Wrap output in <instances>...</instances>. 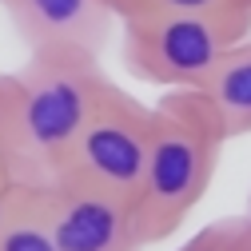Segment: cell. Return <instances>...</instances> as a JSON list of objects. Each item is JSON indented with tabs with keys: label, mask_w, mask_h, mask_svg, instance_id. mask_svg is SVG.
I'll use <instances>...</instances> for the list:
<instances>
[{
	"label": "cell",
	"mask_w": 251,
	"mask_h": 251,
	"mask_svg": "<svg viewBox=\"0 0 251 251\" xmlns=\"http://www.w3.org/2000/svg\"><path fill=\"white\" fill-rule=\"evenodd\" d=\"M224 128L203 92L172 88L151 104V148L136 192V227L144 247L172 239L196 211L224 155Z\"/></svg>",
	"instance_id": "obj_1"
},
{
	"label": "cell",
	"mask_w": 251,
	"mask_h": 251,
	"mask_svg": "<svg viewBox=\"0 0 251 251\" xmlns=\"http://www.w3.org/2000/svg\"><path fill=\"white\" fill-rule=\"evenodd\" d=\"M108 72L100 56L68 48H36L16 72V124L8 140V176L20 183H48L68 164L72 144L96 108Z\"/></svg>",
	"instance_id": "obj_2"
},
{
	"label": "cell",
	"mask_w": 251,
	"mask_h": 251,
	"mask_svg": "<svg viewBox=\"0 0 251 251\" xmlns=\"http://www.w3.org/2000/svg\"><path fill=\"white\" fill-rule=\"evenodd\" d=\"M124 64L144 84L160 88H192L200 92L235 40H243L251 28L192 16V12H168V8H144L136 16H124Z\"/></svg>",
	"instance_id": "obj_3"
},
{
	"label": "cell",
	"mask_w": 251,
	"mask_h": 251,
	"mask_svg": "<svg viewBox=\"0 0 251 251\" xmlns=\"http://www.w3.org/2000/svg\"><path fill=\"white\" fill-rule=\"evenodd\" d=\"M148 148H151V104H140L132 92H124L108 76L84 132L72 144L68 164L60 172L88 179V183H100L136 203L144 168H148Z\"/></svg>",
	"instance_id": "obj_4"
},
{
	"label": "cell",
	"mask_w": 251,
	"mask_h": 251,
	"mask_svg": "<svg viewBox=\"0 0 251 251\" xmlns=\"http://www.w3.org/2000/svg\"><path fill=\"white\" fill-rule=\"evenodd\" d=\"M48 224L60 251H144L136 227V203L100 183L68 172L40 183Z\"/></svg>",
	"instance_id": "obj_5"
},
{
	"label": "cell",
	"mask_w": 251,
	"mask_h": 251,
	"mask_svg": "<svg viewBox=\"0 0 251 251\" xmlns=\"http://www.w3.org/2000/svg\"><path fill=\"white\" fill-rule=\"evenodd\" d=\"M0 8L8 12L28 52L68 48V52L100 56L116 24L104 0H0Z\"/></svg>",
	"instance_id": "obj_6"
},
{
	"label": "cell",
	"mask_w": 251,
	"mask_h": 251,
	"mask_svg": "<svg viewBox=\"0 0 251 251\" xmlns=\"http://www.w3.org/2000/svg\"><path fill=\"white\" fill-rule=\"evenodd\" d=\"M200 92L211 100L227 140L251 136V32L219 56V64L211 68Z\"/></svg>",
	"instance_id": "obj_7"
},
{
	"label": "cell",
	"mask_w": 251,
	"mask_h": 251,
	"mask_svg": "<svg viewBox=\"0 0 251 251\" xmlns=\"http://www.w3.org/2000/svg\"><path fill=\"white\" fill-rule=\"evenodd\" d=\"M0 251H60L52 224H48V207H44V192L40 183H20L0 227Z\"/></svg>",
	"instance_id": "obj_8"
},
{
	"label": "cell",
	"mask_w": 251,
	"mask_h": 251,
	"mask_svg": "<svg viewBox=\"0 0 251 251\" xmlns=\"http://www.w3.org/2000/svg\"><path fill=\"white\" fill-rule=\"evenodd\" d=\"M176 251H251V227L243 215H227V219H215V224L200 227Z\"/></svg>",
	"instance_id": "obj_9"
},
{
	"label": "cell",
	"mask_w": 251,
	"mask_h": 251,
	"mask_svg": "<svg viewBox=\"0 0 251 251\" xmlns=\"http://www.w3.org/2000/svg\"><path fill=\"white\" fill-rule=\"evenodd\" d=\"M148 8H168V12H192V16H215L251 28V0H148Z\"/></svg>",
	"instance_id": "obj_10"
},
{
	"label": "cell",
	"mask_w": 251,
	"mask_h": 251,
	"mask_svg": "<svg viewBox=\"0 0 251 251\" xmlns=\"http://www.w3.org/2000/svg\"><path fill=\"white\" fill-rule=\"evenodd\" d=\"M16 72H0V151H8L12 140V124H16Z\"/></svg>",
	"instance_id": "obj_11"
},
{
	"label": "cell",
	"mask_w": 251,
	"mask_h": 251,
	"mask_svg": "<svg viewBox=\"0 0 251 251\" xmlns=\"http://www.w3.org/2000/svg\"><path fill=\"white\" fill-rule=\"evenodd\" d=\"M104 4H108V12H112L116 20H124V16L144 12V8H148V0H104Z\"/></svg>",
	"instance_id": "obj_12"
},
{
	"label": "cell",
	"mask_w": 251,
	"mask_h": 251,
	"mask_svg": "<svg viewBox=\"0 0 251 251\" xmlns=\"http://www.w3.org/2000/svg\"><path fill=\"white\" fill-rule=\"evenodd\" d=\"M12 192H16V179H12V176H0V227H4V215H8Z\"/></svg>",
	"instance_id": "obj_13"
},
{
	"label": "cell",
	"mask_w": 251,
	"mask_h": 251,
	"mask_svg": "<svg viewBox=\"0 0 251 251\" xmlns=\"http://www.w3.org/2000/svg\"><path fill=\"white\" fill-rule=\"evenodd\" d=\"M243 219H247V227H251V196H247V207H243Z\"/></svg>",
	"instance_id": "obj_14"
},
{
	"label": "cell",
	"mask_w": 251,
	"mask_h": 251,
	"mask_svg": "<svg viewBox=\"0 0 251 251\" xmlns=\"http://www.w3.org/2000/svg\"><path fill=\"white\" fill-rule=\"evenodd\" d=\"M0 176H8V160H4V151H0Z\"/></svg>",
	"instance_id": "obj_15"
}]
</instances>
